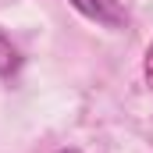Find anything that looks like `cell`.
<instances>
[{
    "label": "cell",
    "mask_w": 153,
    "mask_h": 153,
    "mask_svg": "<svg viewBox=\"0 0 153 153\" xmlns=\"http://www.w3.org/2000/svg\"><path fill=\"white\" fill-rule=\"evenodd\" d=\"M71 7L78 14H85L89 22L107 25V29H125L128 25V14L117 0H71Z\"/></svg>",
    "instance_id": "cell-1"
},
{
    "label": "cell",
    "mask_w": 153,
    "mask_h": 153,
    "mask_svg": "<svg viewBox=\"0 0 153 153\" xmlns=\"http://www.w3.org/2000/svg\"><path fill=\"white\" fill-rule=\"evenodd\" d=\"M18 64H22V57H18V50L11 46V39L0 32V78H7V75H14L18 71Z\"/></svg>",
    "instance_id": "cell-2"
},
{
    "label": "cell",
    "mask_w": 153,
    "mask_h": 153,
    "mask_svg": "<svg viewBox=\"0 0 153 153\" xmlns=\"http://www.w3.org/2000/svg\"><path fill=\"white\" fill-rule=\"evenodd\" d=\"M143 78H146V89L153 93V43L146 46V61H143Z\"/></svg>",
    "instance_id": "cell-3"
},
{
    "label": "cell",
    "mask_w": 153,
    "mask_h": 153,
    "mask_svg": "<svg viewBox=\"0 0 153 153\" xmlns=\"http://www.w3.org/2000/svg\"><path fill=\"white\" fill-rule=\"evenodd\" d=\"M57 153H82V150H75V146H68V150H57Z\"/></svg>",
    "instance_id": "cell-4"
}]
</instances>
